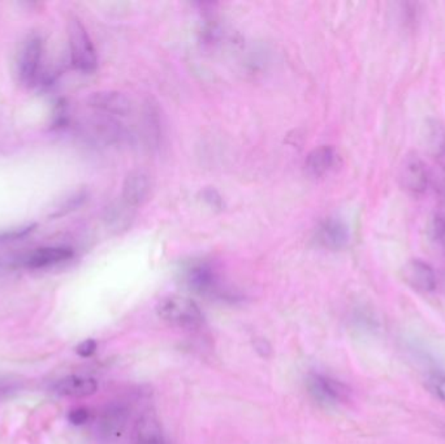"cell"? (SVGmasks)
<instances>
[{
  "instance_id": "1",
  "label": "cell",
  "mask_w": 445,
  "mask_h": 444,
  "mask_svg": "<svg viewBox=\"0 0 445 444\" xmlns=\"http://www.w3.org/2000/svg\"><path fill=\"white\" fill-rule=\"evenodd\" d=\"M183 279L188 287L198 295L214 299H232V295L224 287L215 267L206 261H194L185 266Z\"/></svg>"
},
{
  "instance_id": "2",
  "label": "cell",
  "mask_w": 445,
  "mask_h": 444,
  "mask_svg": "<svg viewBox=\"0 0 445 444\" xmlns=\"http://www.w3.org/2000/svg\"><path fill=\"white\" fill-rule=\"evenodd\" d=\"M68 40L71 63L82 73H92L98 66V56L85 25L77 17L68 23Z\"/></svg>"
},
{
  "instance_id": "3",
  "label": "cell",
  "mask_w": 445,
  "mask_h": 444,
  "mask_svg": "<svg viewBox=\"0 0 445 444\" xmlns=\"http://www.w3.org/2000/svg\"><path fill=\"white\" fill-rule=\"evenodd\" d=\"M159 318L172 326L198 328L203 323V313L194 301L183 296H167L157 302Z\"/></svg>"
},
{
  "instance_id": "4",
  "label": "cell",
  "mask_w": 445,
  "mask_h": 444,
  "mask_svg": "<svg viewBox=\"0 0 445 444\" xmlns=\"http://www.w3.org/2000/svg\"><path fill=\"white\" fill-rule=\"evenodd\" d=\"M44 43L38 34H31L23 42L17 55V75L20 82L31 88L40 79Z\"/></svg>"
},
{
  "instance_id": "5",
  "label": "cell",
  "mask_w": 445,
  "mask_h": 444,
  "mask_svg": "<svg viewBox=\"0 0 445 444\" xmlns=\"http://www.w3.org/2000/svg\"><path fill=\"white\" fill-rule=\"evenodd\" d=\"M309 393L316 403L325 406H335L348 399L349 390L336 379L329 378L325 374L313 373L306 380Z\"/></svg>"
},
{
  "instance_id": "6",
  "label": "cell",
  "mask_w": 445,
  "mask_h": 444,
  "mask_svg": "<svg viewBox=\"0 0 445 444\" xmlns=\"http://www.w3.org/2000/svg\"><path fill=\"white\" fill-rule=\"evenodd\" d=\"M88 106L101 115L112 118H125L131 112V98L116 90H101L92 92L88 98Z\"/></svg>"
},
{
  "instance_id": "7",
  "label": "cell",
  "mask_w": 445,
  "mask_h": 444,
  "mask_svg": "<svg viewBox=\"0 0 445 444\" xmlns=\"http://www.w3.org/2000/svg\"><path fill=\"white\" fill-rule=\"evenodd\" d=\"M153 179L144 170H134L128 173L123 184V204L131 210L142 206L151 196Z\"/></svg>"
},
{
  "instance_id": "8",
  "label": "cell",
  "mask_w": 445,
  "mask_h": 444,
  "mask_svg": "<svg viewBox=\"0 0 445 444\" xmlns=\"http://www.w3.org/2000/svg\"><path fill=\"white\" fill-rule=\"evenodd\" d=\"M75 257V250L69 247H44L36 249L24 257L23 264L27 269L40 270L66 263Z\"/></svg>"
},
{
  "instance_id": "9",
  "label": "cell",
  "mask_w": 445,
  "mask_h": 444,
  "mask_svg": "<svg viewBox=\"0 0 445 444\" xmlns=\"http://www.w3.org/2000/svg\"><path fill=\"white\" fill-rule=\"evenodd\" d=\"M129 418L128 408L121 403L110 404L101 415L98 422V431L105 441L118 438L127 426Z\"/></svg>"
},
{
  "instance_id": "10",
  "label": "cell",
  "mask_w": 445,
  "mask_h": 444,
  "mask_svg": "<svg viewBox=\"0 0 445 444\" xmlns=\"http://www.w3.org/2000/svg\"><path fill=\"white\" fill-rule=\"evenodd\" d=\"M401 186L413 193L420 195L429 185V170L418 157H407L400 171Z\"/></svg>"
},
{
  "instance_id": "11",
  "label": "cell",
  "mask_w": 445,
  "mask_h": 444,
  "mask_svg": "<svg viewBox=\"0 0 445 444\" xmlns=\"http://www.w3.org/2000/svg\"><path fill=\"white\" fill-rule=\"evenodd\" d=\"M316 240L325 248L340 250L349 243V228L339 218L331 217L319 224Z\"/></svg>"
},
{
  "instance_id": "12",
  "label": "cell",
  "mask_w": 445,
  "mask_h": 444,
  "mask_svg": "<svg viewBox=\"0 0 445 444\" xmlns=\"http://www.w3.org/2000/svg\"><path fill=\"white\" fill-rule=\"evenodd\" d=\"M339 159V153L335 147L323 145L309 153L305 160V169L312 177H322L338 167Z\"/></svg>"
},
{
  "instance_id": "13",
  "label": "cell",
  "mask_w": 445,
  "mask_h": 444,
  "mask_svg": "<svg viewBox=\"0 0 445 444\" xmlns=\"http://www.w3.org/2000/svg\"><path fill=\"white\" fill-rule=\"evenodd\" d=\"M406 284L419 292H432L436 288V275L431 266L419 260L406 263L401 270Z\"/></svg>"
},
{
  "instance_id": "14",
  "label": "cell",
  "mask_w": 445,
  "mask_h": 444,
  "mask_svg": "<svg viewBox=\"0 0 445 444\" xmlns=\"http://www.w3.org/2000/svg\"><path fill=\"white\" fill-rule=\"evenodd\" d=\"M90 131L92 137L105 143V144H120L124 143L129 134L127 128L112 116L98 115L90 123Z\"/></svg>"
},
{
  "instance_id": "15",
  "label": "cell",
  "mask_w": 445,
  "mask_h": 444,
  "mask_svg": "<svg viewBox=\"0 0 445 444\" xmlns=\"http://www.w3.org/2000/svg\"><path fill=\"white\" fill-rule=\"evenodd\" d=\"M53 391L66 397H86L98 391L97 380L88 377L69 375L56 380Z\"/></svg>"
},
{
  "instance_id": "16",
  "label": "cell",
  "mask_w": 445,
  "mask_h": 444,
  "mask_svg": "<svg viewBox=\"0 0 445 444\" xmlns=\"http://www.w3.org/2000/svg\"><path fill=\"white\" fill-rule=\"evenodd\" d=\"M424 141H426L427 150L431 153L432 156H435V157L443 156L445 153L444 127L435 120L429 121L426 125Z\"/></svg>"
},
{
  "instance_id": "17",
  "label": "cell",
  "mask_w": 445,
  "mask_h": 444,
  "mask_svg": "<svg viewBox=\"0 0 445 444\" xmlns=\"http://www.w3.org/2000/svg\"><path fill=\"white\" fill-rule=\"evenodd\" d=\"M137 444H166L162 430L155 421L146 418L140 423L137 432Z\"/></svg>"
},
{
  "instance_id": "18",
  "label": "cell",
  "mask_w": 445,
  "mask_h": 444,
  "mask_svg": "<svg viewBox=\"0 0 445 444\" xmlns=\"http://www.w3.org/2000/svg\"><path fill=\"white\" fill-rule=\"evenodd\" d=\"M86 198H88V195L84 190L68 197L66 201L63 204H60V206L55 210V212L51 214V218H60V217H64L66 214H69L71 211L79 209L81 205H84Z\"/></svg>"
},
{
  "instance_id": "19",
  "label": "cell",
  "mask_w": 445,
  "mask_h": 444,
  "mask_svg": "<svg viewBox=\"0 0 445 444\" xmlns=\"http://www.w3.org/2000/svg\"><path fill=\"white\" fill-rule=\"evenodd\" d=\"M430 232H431L432 240L445 254V217L436 215L432 219Z\"/></svg>"
},
{
  "instance_id": "20",
  "label": "cell",
  "mask_w": 445,
  "mask_h": 444,
  "mask_svg": "<svg viewBox=\"0 0 445 444\" xmlns=\"http://www.w3.org/2000/svg\"><path fill=\"white\" fill-rule=\"evenodd\" d=\"M36 227H37V224H27V225L16 227L11 230H3V231H0V243L20 240L29 234H31L36 230Z\"/></svg>"
},
{
  "instance_id": "21",
  "label": "cell",
  "mask_w": 445,
  "mask_h": 444,
  "mask_svg": "<svg viewBox=\"0 0 445 444\" xmlns=\"http://www.w3.org/2000/svg\"><path fill=\"white\" fill-rule=\"evenodd\" d=\"M429 184H431L435 192L445 198V166L440 164L429 171Z\"/></svg>"
},
{
  "instance_id": "22",
  "label": "cell",
  "mask_w": 445,
  "mask_h": 444,
  "mask_svg": "<svg viewBox=\"0 0 445 444\" xmlns=\"http://www.w3.org/2000/svg\"><path fill=\"white\" fill-rule=\"evenodd\" d=\"M90 418V412L86 408H76L73 410H71V413L68 415V419L72 425L76 426H81L84 423H86Z\"/></svg>"
},
{
  "instance_id": "23",
  "label": "cell",
  "mask_w": 445,
  "mask_h": 444,
  "mask_svg": "<svg viewBox=\"0 0 445 444\" xmlns=\"http://www.w3.org/2000/svg\"><path fill=\"white\" fill-rule=\"evenodd\" d=\"M202 196H203V201L206 204H209L211 208L222 209V198L215 189H206V190H203Z\"/></svg>"
},
{
  "instance_id": "24",
  "label": "cell",
  "mask_w": 445,
  "mask_h": 444,
  "mask_svg": "<svg viewBox=\"0 0 445 444\" xmlns=\"http://www.w3.org/2000/svg\"><path fill=\"white\" fill-rule=\"evenodd\" d=\"M97 348H98L97 341L92 339H88L82 341L79 347H77L76 351H77L79 356H81V357L88 358V357H92V354L97 351Z\"/></svg>"
},
{
  "instance_id": "25",
  "label": "cell",
  "mask_w": 445,
  "mask_h": 444,
  "mask_svg": "<svg viewBox=\"0 0 445 444\" xmlns=\"http://www.w3.org/2000/svg\"><path fill=\"white\" fill-rule=\"evenodd\" d=\"M436 392L445 402V378L439 379L436 382Z\"/></svg>"
},
{
  "instance_id": "26",
  "label": "cell",
  "mask_w": 445,
  "mask_h": 444,
  "mask_svg": "<svg viewBox=\"0 0 445 444\" xmlns=\"http://www.w3.org/2000/svg\"><path fill=\"white\" fill-rule=\"evenodd\" d=\"M444 284H445V278H444Z\"/></svg>"
}]
</instances>
